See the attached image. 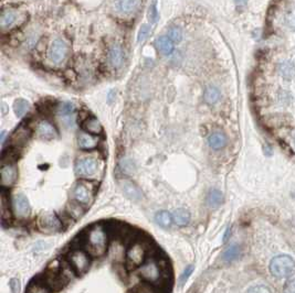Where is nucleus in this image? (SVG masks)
<instances>
[{
	"instance_id": "obj_1",
	"label": "nucleus",
	"mask_w": 295,
	"mask_h": 293,
	"mask_svg": "<svg viewBox=\"0 0 295 293\" xmlns=\"http://www.w3.org/2000/svg\"><path fill=\"white\" fill-rule=\"evenodd\" d=\"M83 248L91 256L98 257L105 254L109 246V235L105 226L102 224H94L84 233L83 236Z\"/></svg>"
},
{
	"instance_id": "obj_2",
	"label": "nucleus",
	"mask_w": 295,
	"mask_h": 293,
	"mask_svg": "<svg viewBox=\"0 0 295 293\" xmlns=\"http://www.w3.org/2000/svg\"><path fill=\"white\" fill-rule=\"evenodd\" d=\"M137 274L145 283L151 286H160L166 278V270L159 259L147 258L142 266L137 268Z\"/></svg>"
},
{
	"instance_id": "obj_3",
	"label": "nucleus",
	"mask_w": 295,
	"mask_h": 293,
	"mask_svg": "<svg viewBox=\"0 0 295 293\" xmlns=\"http://www.w3.org/2000/svg\"><path fill=\"white\" fill-rule=\"evenodd\" d=\"M95 191V184L91 180L82 179L73 186L71 194L74 202L81 204L82 206H90L94 201Z\"/></svg>"
},
{
	"instance_id": "obj_4",
	"label": "nucleus",
	"mask_w": 295,
	"mask_h": 293,
	"mask_svg": "<svg viewBox=\"0 0 295 293\" xmlns=\"http://www.w3.org/2000/svg\"><path fill=\"white\" fill-rule=\"evenodd\" d=\"M148 253V246L143 240H135L128 246L125 254L126 266L130 269H135L142 266L146 261Z\"/></svg>"
},
{
	"instance_id": "obj_5",
	"label": "nucleus",
	"mask_w": 295,
	"mask_h": 293,
	"mask_svg": "<svg viewBox=\"0 0 295 293\" xmlns=\"http://www.w3.org/2000/svg\"><path fill=\"white\" fill-rule=\"evenodd\" d=\"M270 272L276 278H289L295 274V261L289 255H279L270 262Z\"/></svg>"
},
{
	"instance_id": "obj_6",
	"label": "nucleus",
	"mask_w": 295,
	"mask_h": 293,
	"mask_svg": "<svg viewBox=\"0 0 295 293\" xmlns=\"http://www.w3.org/2000/svg\"><path fill=\"white\" fill-rule=\"evenodd\" d=\"M66 261L76 274L82 275L91 266V255L84 248H73L66 255Z\"/></svg>"
},
{
	"instance_id": "obj_7",
	"label": "nucleus",
	"mask_w": 295,
	"mask_h": 293,
	"mask_svg": "<svg viewBox=\"0 0 295 293\" xmlns=\"http://www.w3.org/2000/svg\"><path fill=\"white\" fill-rule=\"evenodd\" d=\"M99 170H101L99 161L93 157L80 158L76 162V166H74V171H76V174L79 178L91 180V181L97 179Z\"/></svg>"
},
{
	"instance_id": "obj_8",
	"label": "nucleus",
	"mask_w": 295,
	"mask_h": 293,
	"mask_svg": "<svg viewBox=\"0 0 295 293\" xmlns=\"http://www.w3.org/2000/svg\"><path fill=\"white\" fill-rule=\"evenodd\" d=\"M37 226L43 233H59L63 229V223L56 213L49 212L41 214L37 220Z\"/></svg>"
},
{
	"instance_id": "obj_9",
	"label": "nucleus",
	"mask_w": 295,
	"mask_h": 293,
	"mask_svg": "<svg viewBox=\"0 0 295 293\" xmlns=\"http://www.w3.org/2000/svg\"><path fill=\"white\" fill-rule=\"evenodd\" d=\"M12 213L20 220H28L31 214L30 203L24 194H16L12 199Z\"/></svg>"
},
{
	"instance_id": "obj_10",
	"label": "nucleus",
	"mask_w": 295,
	"mask_h": 293,
	"mask_svg": "<svg viewBox=\"0 0 295 293\" xmlns=\"http://www.w3.org/2000/svg\"><path fill=\"white\" fill-rule=\"evenodd\" d=\"M0 178L2 188H9L14 185L18 180V169L14 162H2Z\"/></svg>"
},
{
	"instance_id": "obj_11",
	"label": "nucleus",
	"mask_w": 295,
	"mask_h": 293,
	"mask_svg": "<svg viewBox=\"0 0 295 293\" xmlns=\"http://www.w3.org/2000/svg\"><path fill=\"white\" fill-rule=\"evenodd\" d=\"M68 54V45L62 39H56L49 50V58L55 64H59Z\"/></svg>"
},
{
	"instance_id": "obj_12",
	"label": "nucleus",
	"mask_w": 295,
	"mask_h": 293,
	"mask_svg": "<svg viewBox=\"0 0 295 293\" xmlns=\"http://www.w3.org/2000/svg\"><path fill=\"white\" fill-rule=\"evenodd\" d=\"M118 184L122 191L124 192L128 199L132 201H139L143 199V192L140 188L136 185V184L127 179H122L118 181Z\"/></svg>"
},
{
	"instance_id": "obj_13",
	"label": "nucleus",
	"mask_w": 295,
	"mask_h": 293,
	"mask_svg": "<svg viewBox=\"0 0 295 293\" xmlns=\"http://www.w3.org/2000/svg\"><path fill=\"white\" fill-rule=\"evenodd\" d=\"M31 137V130L27 126H20L11 137V144L14 146H22Z\"/></svg>"
},
{
	"instance_id": "obj_14",
	"label": "nucleus",
	"mask_w": 295,
	"mask_h": 293,
	"mask_svg": "<svg viewBox=\"0 0 295 293\" xmlns=\"http://www.w3.org/2000/svg\"><path fill=\"white\" fill-rule=\"evenodd\" d=\"M37 131H38V135L45 140H52L58 137V131L56 127L47 120L40 121L38 128H37Z\"/></svg>"
},
{
	"instance_id": "obj_15",
	"label": "nucleus",
	"mask_w": 295,
	"mask_h": 293,
	"mask_svg": "<svg viewBox=\"0 0 295 293\" xmlns=\"http://www.w3.org/2000/svg\"><path fill=\"white\" fill-rule=\"evenodd\" d=\"M79 146L82 150H93L98 146V138L89 132H81L78 139Z\"/></svg>"
},
{
	"instance_id": "obj_16",
	"label": "nucleus",
	"mask_w": 295,
	"mask_h": 293,
	"mask_svg": "<svg viewBox=\"0 0 295 293\" xmlns=\"http://www.w3.org/2000/svg\"><path fill=\"white\" fill-rule=\"evenodd\" d=\"M109 61L111 63V65L115 69H118L122 66L124 61V51L120 45L114 44L113 47L110 49Z\"/></svg>"
},
{
	"instance_id": "obj_17",
	"label": "nucleus",
	"mask_w": 295,
	"mask_h": 293,
	"mask_svg": "<svg viewBox=\"0 0 295 293\" xmlns=\"http://www.w3.org/2000/svg\"><path fill=\"white\" fill-rule=\"evenodd\" d=\"M140 5V0H118L116 8L120 14L130 15L137 10Z\"/></svg>"
},
{
	"instance_id": "obj_18",
	"label": "nucleus",
	"mask_w": 295,
	"mask_h": 293,
	"mask_svg": "<svg viewBox=\"0 0 295 293\" xmlns=\"http://www.w3.org/2000/svg\"><path fill=\"white\" fill-rule=\"evenodd\" d=\"M0 211H1V220L2 221H7L11 220V216L14 213L11 212L12 205H10V201L7 198L5 188L1 191V201H0Z\"/></svg>"
},
{
	"instance_id": "obj_19",
	"label": "nucleus",
	"mask_w": 295,
	"mask_h": 293,
	"mask_svg": "<svg viewBox=\"0 0 295 293\" xmlns=\"http://www.w3.org/2000/svg\"><path fill=\"white\" fill-rule=\"evenodd\" d=\"M208 144H209V146L214 150H220L226 146L227 137L224 133L220 132V131L214 132V133H211L209 138H208Z\"/></svg>"
},
{
	"instance_id": "obj_20",
	"label": "nucleus",
	"mask_w": 295,
	"mask_h": 293,
	"mask_svg": "<svg viewBox=\"0 0 295 293\" xmlns=\"http://www.w3.org/2000/svg\"><path fill=\"white\" fill-rule=\"evenodd\" d=\"M17 19H18V14L16 11L10 9L3 10L0 18V26L2 29H9L17 22Z\"/></svg>"
},
{
	"instance_id": "obj_21",
	"label": "nucleus",
	"mask_w": 295,
	"mask_h": 293,
	"mask_svg": "<svg viewBox=\"0 0 295 293\" xmlns=\"http://www.w3.org/2000/svg\"><path fill=\"white\" fill-rule=\"evenodd\" d=\"M156 47L164 55H170L174 52V42L169 39L168 37H159L156 40Z\"/></svg>"
},
{
	"instance_id": "obj_22",
	"label": "nucleus",
	"mask_w": 295,
	"mask_h": 293,
	"mask_svg": "<svg viewBox=\"0 0 295 293\" xmlns=\"http://www.w3.org/2000/svg\"><path fill=\"white\" fill-rule=\"evenodd\" d=\"M74 112H76V107L72 104L66 103L61 105L59 114L62 119H63L66 124L72 125L74 121Z\"/></svg>"
},
{
	"instance_id": "obj_23",
	"label": "nucleus",
	"mask_w": 295,
	"mask_h": 293,
	"mask_svg": "<svg viewBox=\"0 0 295 293\" xmlns=\"http://www.w3.org/2000/svg\"><path fill=\"white\" fill-rule=\"evenodd\" d=\"M83 129H84V131L92 133V135H99L103 131L101 123L97 118H94V117L88 118L83 123Z\"/></svg>"
},
{
	"instance_id": "obj_24",
	"label": "nucleus",
	"mask_w": 295,
	"mask_h": 293,
	"mask_svg": "<svg viewBox=\"0 0 295 293\" xmlns=\"http://www.w3.org/2000/svg\"><path fill=\"white\" fill-rule=\"evenodd\" d=\"M173 220L178 226H187L190 221V213L185 208H178L173 213Z\"/></svg>"
},
{
	"instance_id": "obj_25",
	"label": "nucleus",
	"mask_w": 295,
	"mask_h": 293,
	"mask_svg": "<svg viewBox=\"0 0 295 293\" xmlns=\"http://www.w3.org/2000/svg\"><path fill=\"white\" fill-rule=\"evenodd\" d=\"M223 202V195L217 188L211 190L207 195V204L211 208H217Z\"/></svg>"
},
{
	"instance_id": "obj_26",
	"label": "nucleus",
	"mask_w": 295,
	"mask_h": 293,
	"mask_svg": "<svg viewBox=\"0 0 295 293\" xmlns=\"http://www.w3.org/2000/svg\"><path fill=\"white\" fill-rule=\"evenodd\" d=\"M155 221L163 228H168L174 221L173 214L167 211H160L155 215Z\"/></svg>"
},
{
	"instance_id": "obj_27",
	"label": "nucleus",
	"mask_w": 295,
	"mask_h": 293,
	"mask_svg": "<svg viewBox=\"0 0 295 293\" xmlns=\"http://www.w3.org/2000/svg\"><path fill=\"white\" fill-rule=\"evenodd\" d=\"M241 254V249L238 245H231L229 248L223 253V261L232 262L239 258Z\"/></svg>"
},
{
	"instance_id": "obj_28",
	"label": "nucleus",
	"mask_w": 295,
	"mask_h": 293,
	"mask_svg": "<svg viewBox=\"0 0 295 293\" xmlns=\"http://www.w3.org/2000/svg\"><path fill=\"white\" fill-rule=\"evenodd\" d=\"M220 98V92L215 86H208L205 91V100L210 105L216 104Z\"/></svg>"
},
{
	"instance_id": "obj_29",
	"label": "nucleus",
	"mask_w": 295,
	"mask_h": 293,
	"mask_svg": "<svg viewBox=\"0 0 295 293\" xmlns=\"http://www.w3.org/2000/svg\"><path fill=\"white\" fill-rule=\"evenodd\" d=\"M14 110H15L17 116L22 117L27 114L29 110H30V104H29L27 100H24V99H17L15 102Z\"/></svg>"
},
{
	"instance_id": "obj_30",
	"label": "nucleus",
	"mask_w": 295,
	"mask_h": 293,
	"mask_svg": "<svg viewBox=\"0 0 295 293\" xmlns=\"http://www.w3.org/2000/svg\"><path fill=\"white\" fill-rule=\"evenodd\" d=\"M27 293H51V290L44 282L36 281L30 283V286L27 289Z\"/></svg>"
},
{
	"instance_id": "obj_31",
	"label": "nucleus",
	"mask_w": 295,
	"mask_h": 293,
	"mask_svg": "<svg viewBox=\"0 0 295 293\" xmlns=\"http://www.w3.org/2000/svg\"><path fill=\"white\" fill-rule=\"evenodd\" d=\"M280 72L285 78L291 79L295 74V66L291 61H284L280 65Z\"/></svg>"
},
{
	"instance_id": "obj_32",
	"label": "nucleus",
	"mask_w": 295,
	"mask_h": 293,
	"mask_svg": "<svg viewBox=\"0 0 295 293\" xmlns=\"http://www.w3.org/2000/svg\"><path fill=\"white\" fill-rule=\"evenodd\" d=\"M83 212H84L83 206L81 204H79L77 202L69 204L68 207H66V213H68V214L71 217H73L74 220H77V219H79V217H81L83 215Z\"/></svg>"
},
{
	"instance_id": "obj_33",
	"label": "nucleus",
	"mask_w": 295,
	"mask_h": 293,
	"mask_svg": "<svg viewBox=\"0 0 295 293\" xmlns=\"http://www.w3.org/2000/svg\"><path fill=\"white\" fill-rule=\"evenodd\" d=\"M170 40L173 42H177V43H179V42L182 40V31L179 27H172L168 30V36H167Z\"/></svg>"
},
{
	"instance_id": "obj_34",
	"label": "nucleus",
	"mask_w": 295,
	"mask_h": 293,
	"mask_svg": "<svg viewBox=\"0 0 295 293\" xmlns=\"http://www.w3.org/2000/svg\"><path fill=\"white\" fill-rule=\"evenodd\" d=\"M285 24L286 27L291 30H295V7L291 8V9L288 11V14L285 15Z\"/></svg>"
},
{
	"instance_id": "obj_35",
	"label": "nucleus",
	"mask_w": 295,
	"mask_h": 293,
	"mask_svg": "<svg viewBox=\"0 0 295 293\" xmlns=\"http://www.w3.org/2000/svg\"><path fill=\"white\" fill-rule=\"evenodd\" d=\"M148 19L152 23H155L156 21L158 20V11H157V1H156V0H153L151 6H149Z\"/></svg>"
},
{
	"instance_id": "obj_36",
	"label": "nucleus",
	"mask_w": 295,
	"mask_h": 293,
	"mask_svg": "<svg viewBox=\"0 0 295 293\" xmlns=\"http://www.w3.org/2000/svg\"><path fill=\"white\" fill-rule=\"evenodd\" d=\"M149 33H151V27H149L148 24H144V26L140 27L138 31V36H137V41H138V43H142V42L146 40Z\"/></svg>"
},
{
	"instance_id": "obj_37",
	"label": "nucleus",
	"mask_w": 295,
	"mask_h": 293,
	"mask_svg": "<svg viewBox=\"0 0 295 293\" xmlns=\"http://www.w3.org/2000/svg\"><path fill=\"white\" fill-rule=\"evenodd\" d=\"M135 293H159V292L156 290L154 286H151V284H148V283H145V284H143V286L137 288Z\"/></svg>"
},
{
	"instance_id": "obj_38",
	"label": "nucleus",
	"mask_w": 295,
	"mask_h": 293,
	"mask_svg": "<svg viewBox=\"0 0 295 293\" xmlns=\"http://www.w3.org/2000/svg\"><path fill=\"white\" fill-rule=\"evenodd\" d=\"M193 271H194V266L190 265V266H188V267H186V269L184 270V272H182L181 275H180L179 282H180L181 286H182V284H185V283L187 282V280H188L190 275H192Z\"/></svg>"
},
{
	"instance_id": "obj_39",
	"label": "nucleus",
	"mask_w": 295,
	"mask_h": 293,
	"mask_svg": "<svg viewBox=\"0 0 295 293\" xmlns=\"http://www.w3.org/2000/svg\"><path fill=\"white\" fill-rule=\"evenodd\" d=\"M9 287L11 293H20V291H21V284H20V281L17 278H12L10 280Z\"/></svg>"
},
{
	"instance_id": "obj_40",
	"label": "nucleus",
	"mask_w": 295,
	"mask_h": 293,
	"mask_svg": "<svg viewBox=\"0 0 295 293\" xmlns=\"http://www.w3.org/2000/svg\"><path fill=\"white\" fill-rule=\"evenodd\" d=\"M248 293H272L269 288L264 286H255L249 289Z\"/></svg>"
},
{
	"instance_id": "obj_41",
	"label": "nucleus",
	"mask_w": 295,
	"mask_h": 293,
	"mask_svg": "<svg viewBox=\"0 0 295 293\" xmlns=\"http://www.w3.org/2000/svg\"><path fill=\"white\" fill-rule=\"evenodd\" d=\"M120 166H122V170L123 172H132V171H134V165H133L132 161L130 160H125V161H122V163H120Z\"/></svg>"
},
{
	"instance_id": "obj_42",
	"label": "nucleus",
	"mask_w": 295,
	"mask_h": 293,
	"mask_svg": "<svg viewBox=\"0 0 295 293\" xmlns=\"http://www.w3.org/2000/svg\"><path fill=\"white\" fill-rule=\"evenodd\" d=\"M283 293H295V279L290 280L284 284Z\"/></svg>"
},
{
	"instance_id": "obj_43",
	"label": "nucleus",
	"mask_w": 295,
	"mask_h": 293,
	"mask_svg": "<svg viewBox=\"0 0 295 293\" xmlns=\"http://www.w3.org/2000/svg\"><path fill=\"white\" fill-rule=\"evenodd\" d=\"M230 235H231V227H228L226 229V233H224V235H223V241L224 242L228 240V238L230 237Z\"/></svg>"
},
{
	"instance_id": "obj_44",
	"label": "nucleus",
	"mask_w": 295,
	"mask_h": 293,
	"mask_svg": "<svg viewBox=\"0 0 295 293\" xmlns=\"http://www.w3.org/2000/svg\"><path fill=\"white\" fill-rule=\"evenodd\" d=\"M247 1H248V0H236V6L242 7V6L246 5Z\"/></svg>"
},
{
	"instance_id": "obj_45",
	"label": "nucleus",
	"mask_w": 295,
	"mask_h": 293,
	"mask_svg": "<svg viewBox=\"0 0 295 293\" xmlns=\"http://www.w3.org/2000/svg\"><path fill=\"white\" fill-rule=\"evenodd\" d=\"M5 135H6L5 131H2L1 132V144H3V142H5Z\"/></svg>"
},
{
	"instance_id": "obj_46",
	"label": "nucleus",
	"mask_w": 295,
	"mask_h": 293,
	"mask_svg": "<svg viewBox=\"0 0 295 293\" xmlns=\"http://www.w3.org/2000/svg\"><path fill=\"white\" fill-rule=\"evenodd\" d=\"M294 145H295V137H294Z\"/></svg>"
},
{
	"instance_id": "obj_47",
	"label": "nucleus",
	"mask_w": 295,
	"mask_h": 293,
	"mask_svg": "<svg viewBox=\"0 0 295 293\" xmlns=\"http://www.w3.org/2000/svg\"><path fill=\"white\" fill-rule=\"evenodd\" d=\"M294 195H295V193H294Z\"/></svg>"
}]
</instances>
